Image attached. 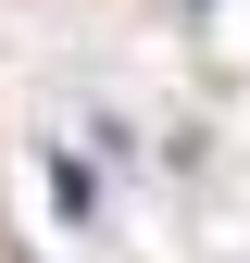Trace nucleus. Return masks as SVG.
<instances>
[]
</instances>
